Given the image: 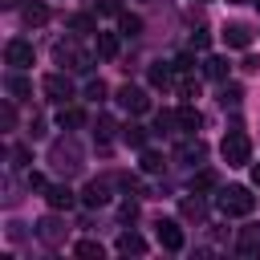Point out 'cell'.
<instances>
[{"mask_svg":"<svg viewBox=\"0 0 260 260\" xmlns=\"http://www.w3.org/2000/svg\"><path fill=\"white\" fill-rule=\"evenodd\" d=\"M219 154H223L228 167H248V162H252V142H248V134H244V130H228L223 142H219Z\"/></svg>","mask_w":260,"mask_h":260,"instance_id":"obj_1","label":"cell"},{"mask_svg":"<svg viewBox=\"0 0 260 260\" xmlns=\"http://www.w3.org/2000/svg\"><path fill=\"white\" fill-rule=\"evenodd\" d=\"M215 203H219V211H223V215H252L256 195H252L248 187H223Z\"/></svg>","mask_w":260,"mask_h":260,"instance_id":"obj_2","label":"cell"},{"mask_svg":"<svg viewBox=\"0 0 260 260\" xmlns=\"http://www.w3.org/2000/svg\"><path fill=\"white\" fill-rule=\"evenodd\" d=\"M53 57H57V65H65V69H81V73L93 65V57H89V53H85V49H81L73 37H69V41H57Z\"/></svg>","mask_w":260,"mask_h":260,"instance_id":"obj_3","label":"cell"},{"mask_svg":"<svg viewBox=\"0 0 260 260\" xmlns=\"http://www.w3.org/2000/svg\"><path fill=\"white\" fill-rule=\"evenodd\" d=\"M49 162H53L61 175H73V171L81 167V150H77V142H73V138H61V142H53V150H49Z\"/></svg>","mask_w":260,"mask_h":260,"instance_id":"obj_4","label":"cell"},{"mask_svg":"<svg viewBox=\"0 0 260 260\" xmlns=\"http://www.w3.org/2000/svg\"><path fill=\"white\" fill-rule=\"evenodd\" d=\"M41 89H45L49 102H57V106H65V102L73 98V81H69L65 73H49V77L41 81Z\"/></svg>","mask_w":260,"mask_h":260,"instance_id":"obj_5","label":"cell"},{"mask_svg":"<svg viewBox=\"0 0 260 260\" xmlns=\"http://www.w3.org/2000/svg\"><path fill=\"white\" fill-rule=\"evenodd\" d=\"M118 106H122L126 114H146V110H150V98H146L138 85H122V89H118Z\"/></svg>","mask_w":260,"mask_h":260,"instance_id":"obj_6","label":"cell"},{"mask_svg":"<svg viewBox=\"0 0 260 260\" xmlns=\"http://www.w3.org/2000/svg\"><path fill=\"white\" fill-rule=\"evenodd\" d=\"M65 232H69V228H65L57 215H45V219H37V240H41V244H49V248H57V244L65 240Z\"/></svg>","mask_w":260,"mask_h":260,"instance_id":"obj_7","label":"cell"},{"mask_svg":"<svg viewBox=\"0 0 260 260\" xmlns=\"http://www.w3.org/2000/svg\"><path fill=\"white\" fill-rule=\"evenodd\" d=\"M154 236H158V244H162L167 252H183V228H179L175 219H158V223H154Z\"/></svg>","mask_w":260,"mask_h":260,"instance_id":"obj_8","label":"cell"},{"mask_svg":"<svg viewBox=\"0 0 260 260\" xmlns=\"http://www.w3.org/2000/svg\"><path fill=\"white\" fill-rule=\"evenodd\" d=\"M4 61H8L12 69L32 65V45H28V41H8V45H4Z\"/></svg>","mask_w":260,"mask_h":260,"instance_id":"obj_9","label":"cell"},{"mask_svg":"<svg viewBox=\"0 0 260 260\" xmlns=\"http://www.w3.org/2000/svg\"><path fill=\"white\" fill-rule=\"evenodd\" d=\"M175 158H179V162H187V167H199V162L207 158V146H203L199 138H187V142L175 150Z\"/></svg>","mask_w":260,"mask_h":260,"instance_id":"obj_10","label":"cell"},{"mask_svg":"<svg viewBox=\"0 0 260 260\" xmlns=\"http://www.w3.org/2000/svg\"><path fill=\"white\" fill-rule=\"evenodd\" d=\"M236 252L240 256H260V228H240V240H236Z\"/></svg>","mask_w":260,"mask_h":260,"instance_id":"obj_11","label":"cell"},{"mask_svg":"<svg viewBox=\"0 0 260 260\" xmlns=\"http://www.w3.org/2000/svg\"><path fill=\"white\" fill-rule=\"evenodd\" d=\"M45 199H49V207H53V211H69V207H73V191H69L65 183L45 187Z\"/></svg>","mask_w":260,"mask_h":260,"instance_id":"obj_12","label":"cell"},{"mask_svg":"<svg viewBox=\"0 0 260 260\" xmlns=\"http://www.w3.org/2000/svg\"><path fill=\"white\" fill-rule=\"evenodd\" d=\"M106 199H110V183H106V179H93V183L81 191V203H85V207H102Z\"/></svg>","mask_w":260,"mask_h":260,"instance_id":"obj_13","label":"cell"},{"mask_svg":"<svg viewBox=\"0 0 260 260\" xmlns=\"http://www.w3.org/2000/svg\"><path fill=\"white\" fill-rule=\"evenodd\" d=\"M179 211H183L187 219H195V223H203V215H207V203L199 199V191H191V195H183V199H179Z\"/></svg>","mask_w":260,"mask_h":260,"instance_id":"obj_14","label":"cell"},{"mask_svg":"<svg viewBox=\"0 0 260 260\" xmlns=\"http://www.w3.org/2000/svg\"><path fill=\"white\" fill-rule=\"evenodd\" d=\"M20 20H24V24H28V28H41V24H45V20H49V8H45V4H41V0H28V4H24V8H20Z\"/></svg>","mask_w":260,"mask_h":260,"instance_id":"obj_15","label":"cell"},{"mask_svg":"<svg viewBox=\"0 0 260 260\" xmlns=\"http://www.w3.org/2000/svg\"><path fill=\"white\" fill-rule=\"evenodd\" d=\"M118 252H122V256H146V240H142L138 232H122V236H118Z\"/></svg>","mask_w":260,"mask_h":260,"instance_id":"obj_16","label":"cell"},{"mask_svg":"<svg viewBox=\"0 0 260 260\" xmlns=\"http://www.w3.org/2000/svg\"><path fill=\"white\" fill-rule=\"evenodd\" d=\"M223 41L232 49H248L252 45V32H248V24H223Z\"/></svg>","mask_w":260,"mask_h":260,"instance_id":"obj_17","label":"cell"},{"mask_svg":"<svg viewBox=\"0 0 260 260\" xmlns=\"http://www.w3.org/2000/svg\"><path fill=\"white\" fill-rule=\"evenodd\" d=\"M4 89L12 93V102H24V98L32 93V81H28V77H20V73H8V81H4Z\"/></svg>","mask_w":260,"mask_h":260,"instance_id":"obj_18","label":"cell"},{"mask_svg":"<svg viewBox=\"0 0 260 260\" xmlns=\"http://www.w3.org/2000/svg\"><path fill=\"white\" fill-rule=\"evenodd\" d=\"M57 126H61V130H77V126H85V110H77V106H61Z\"/></svg>","mask_w":260,"mask_h":260,"instance_id":"obj_19","label":"cell"},{"mask_svg":"<svg viewBox=\"0 0 260 260\" xmlns=\"http://www.w3.org/2000/svg\"><path fill=\"white\" fill-rule=\"evenodd\" d=\"M203 73H207L211 81H228L232 65H228V57H207V61H203Z\"/></svg>","mask_w":260,"mask_h":260,"instance_id":"obj_20","label":"cell"},{"mask_svg":"<svg viewBox=\"0 0 260 260\" xmlns=\"http://www.w3.org/2000/svg\"><path fill=\"white\" fill-rule=\"evenodd\" d=\"M122 142L142 150V146H146V126H138V122H126V126H122Z\"/></svg>","mask_w":260,"mask_h":260,"instance_id":"obj_21","label":"cell"},{"mask_svg":"<svg viewBox=\"0 0 260 260\" xmlns=\"http://www.w3.org/2000/svg\"><path fill=\"white\" fill-rule=\"evenodd\" d=\"M98 57H106V61L118 57V32H98Z\"/></svg>","mask_w":260,"mask_h":260,"instance_id":"obj_22","label":"cell"},{"mask_svg":"<svg viewBox=\"0 0 260 260\" xmlns=\"http://www.w3.org/2000/svg\"><path fill=\"white\" fill-rule=\"evenodd\" d=\"M171 81H175V69H171V65H162V61L150 65V85H154V89H167Z\"/></svg>","mask_w":260,"mask_h":260,"instance_id":"obj_23","label":"cell"},{"mask_svg":"<svg viewBox=\"0 0 260 260\" xmlns=\"http://www.w3.org/2000/svg\"><path fill=\"white\" fill-rule=\"evenodd\" d=\"M175 114H179V130H191V134H195V130H199V122H203L195 106H179Z\"/></svg>","mask_w":260,"mask_h":260,"instance_id":"obj_24","label":"cell"},{"mask_svg":"<svg viewBox=\"0 0 260 260\" xmlns=\"http://www.w3.org/2000/svg\"><path fill=\"white\" fill-rule=\"evenodd\" d=\"M69 32H98V24L89 12H77V16H69Z\"/></svg>","mask_w":260,"mask_h":260,"instance_id":"obj_25","label":"cell"},{"mask_svg":"<svg viewBox=\"0 0 260 260\" xmlns=\"http://www.w3.org/2000/svg\"><path fill=\"white\" fill-rule=\"evenodd\" d=\"M118 28H122V37H138V32H142V20L130 16V12H122V16H118Z\"/></svg>","mask_w":260,"mask_h":260,"instance_id":"obj_26","label":"cell"},{"mask_svg":"<svg viewBox=\"0 0 260 260\" xmlns=\"http://www.w3.org/2000/svg\"><path fill=\"white\" fill-rule=\"evenodd\" d=\"M73 252H77V256H85V260H93V256H98V260H102V256H106V248H102V244H98V240H81V244H77V248H73Z\"/></svg>","mask_w":260,"mask_h":260,"instance_id":"obj_27","label":"cell"},{"mask_svg":"<svg viewBox=\"0 0 260 260\" xmlns=\"http://www.w3.org/2000/svg\"><path fill=\"white\" fill-rule=\"evenodd\" d=\"M179 126V114H171V110H162V114H154V130H162V134H171Z\"/></svg>","mask_w":260,"mask_h":260,"instance_id":"obj_28","label":"cell"},{"mask_svg":"<svg viewBox=\"0 0 260 260\" xmlns=\"http://www.w3.org/2000/svg\"><path fill=\"white\" fill-rule=\"evenodd\" d=\"M142 171H146V175H158V171H162V154H158V150H142Z\"/></svg>","mask_w":260,"mask_h":260,"instance_id":"obj_29","label":"cell"},{"mask_svg":"<svg viewBox=\"0 0 260 260\" xmlns=\"http://www.w3.org/2000/svg\"><path fill=\"white\" fill-rule=\"evenodd\" d=\"M211 187H215V171H199L191 179V191H211Z\"/></svg>","mask_w":260,"mask_h":260,"instance_id":"obj_30","label":"cell"},{"mask_svg":"<svg viewBox=\"0 0 260 260\" xmlns=\"http://www.w3.org/2000/svg\"><path fill=\"white\" fill-rule=\"evenodd\" d=\"M171 69H175V77H191V69H195V61H191V57L183 53V57H175V61H171Z\"/></svg>","mask_w":260,"mask_h":260,"instance_id":"obj_31","label":"cell"},{"mask_svg":"<svg viewBox=\"0 0 260 260\" xmlns=\"http://www.w3.org/2000/svg\"><path fill=\"white\" fill-rule=\"evenodd\" d=\"M240 98H244L240 85H223V89H219V102H223V106H240Z\"/></svg>","mask_w":260,"mask_h":260,"instance_id":"obj_32","label":"cell"},{"mask_svg":"<svg viewBox=\"0 0 260 260\" xmlns=\"http://www.w3.org/2000/svg\"><path fill=\"white\" fill-rule=\"evenodd\" d=\"M98 12L102 16H122V0H98Z\"/></svg>","mask_w":260,"mask_h":260,"instance_id":"obj_33","label":"cell"},{"mask_svg":"<svg viewBox=\"0 0 260 260\" xmlns=\"http://www.w3.org/2000/svg\"><path fill=\"white\" fill-rule=\"evenodd\" d=\"M207 45H211V32L207 28H195L191 32V49H207Z\"/></svg>","mask_w":260,"mask_h":260,"instance_id":"obj_34","label":"cell"},{"mask_svg":"<svg viewBox=\"0 0 260 260\" xmlns=\"http://www.w3.org/2000/svg\"><path fill=\"white\" fill-rule=\"evenodd\" d=\"M85 98H89V102H106V85H102V81H89V85H85Z\"/></svg>","mask_w":260,"mask_h":260,"instance_id":"obj_35","label":"cell"},{"mask_svg":"<svg viewBox=\"0 0 260 260\" xmlns=\"http://www.w3.org/2000/svg\"><path fill=\"white\" fill-rule=\"evenodd\" d=\"M0 122H4V130H12V126H16V110H12V102H4V110H0Z\"/></svg>","mask_w":260,"mask_h":260,"instance_id":"obj_36","label":"cell"},{"mask_svg":"<svg viewBox=\"0 0 260 260\" xmlns=\"http://www.w3.org/2000/svg\"><path fill=\"white\" fill-rule=\"evenodd\" d=\"M138 215V199H122V219H134Z\"/></svg>","mask_w":260,"mask_h":260,"instance_id":"obj_37","label":"cell"},{"mask_svg":"<svg viewBox=\"0 0 260 260\" xmlns=\"http://www.w3.org/2000/svg\"><path fill=\"white\" fill-rule=\"evenodd\" d=\"M110 130H114V122L110 118H98V138H110Z\"/></svg>","mask_w":260,"mask_h":260,"instance_id":"obj_38","label":"cell"},{"mask_svg":"<svg viewBox=\"0 0 260 260\" xmlns=\"http://www.w3.org/2000/svg\"><path fill=\"white\" fill-rule=\"evenodd\" d=\"M24 162H28V150L16 146V150H12V167H24Z\"/></svg>","mask_w":260,"mask_h":260,"instance_id":"obj_39","label":"cell"},{"mask_svg":"<svg viewBox=\"0 0 260 260\" xmlns=\"http://www.w3.org/2000/svg\"><path fill=\"white\" fill-rule=\"evenodd\" d=\"M28 187H32V191H45L49 183H45V175H37V171H32V175H28Z\"/></svg>","mask_w":260,"mask_h":260,"instance_id":"obj_40","label":"cell"},{"mask_svg":"<svg viewBox=\"0 0 260 260\" xmlns=\"http://www.w3.org/2000/svg\"><path fill=\"white\" fill-rule=\"evenodd\" d=\"M41 134H45V122H41V118H32V130H28V138H41Z\"/></svg>","mask_w":260,"mask_h":260,"instance_id":"obj_41","label":"cell"},{"mask_svg":"<svg viewBox=\"0 0 260 260\" xmlns=\"http://www.w3.org/2000/svg\"><path fill=\"white\" fill-rule=\"evenodd\" d=\"M252 183H256V187H260V162H256V167H252Z\"/></svg>","mask_w":260,"mask_h":260,"instance_id":"obj_42","label":"cell"},{"mask_svg":"<svg viewBox=\"0 0 260 260\" xmlns=\"http://www.w3.org/2000/svg\"><path fill=\"white\" fill-rule=\"evenodd\" d=\"M0 8H16V0H0Z\"/></svg>","mask_w":260,"mask_h":260,"instance_id":"obj_43","label":"cell"},{"mask_svg":"<svg viewBox=\"0 0 260 260\" xmlns=\"http://www.w3.org/2000/svg\"><path fill=\"white\" fill-rule=\"evenodd\" d=\"M236 4H240V0H236Z\"/></svg>","mask_w":260,"mask_h":260,"instance_id":"obj_44","label":"cell"},{"mask_svg":"<svg viewBox=\"0 0 260 260\" xmlns=\"http://www.w3.org/2000/svg\"><path fill=\"white\" fill-rule=\"evenodd\" d=\"M256 4H260V0H256Z\"/></svg>","mask_w":260,"mask_h":260,"instance_id":"obj_45","label":"cell"}]
</instances>
